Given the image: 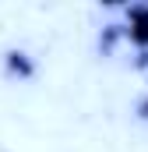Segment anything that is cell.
I'll return each mask as SVG.
<instances>
[{"label":"cell","instance_id":"1","mask_svg":"<svg viewBox=\"0 0 148 152\" xmlns=\"http://www.w3.org/2000/svg\"><path fill=\"white\" fill-rule=\"evenodd\" d=\"M123 14H127L123 36L131 39V46L148 50V4H134V7H127Z\"/></svg>","mask_w":148,"mask_h":152},{"label":"cell","instance_id":"2","mask_svg":"<svg viewBox=\"0 0 148 152\" xmlns=\"http://www.w3.org/2000/svg\"><path fill=\"white\" fill-rule=\"evenodd\" d=\"M7 71H11V75H18V78H28L36 67H32V60H28V53H25V50H11V53H7Z\"/></svg>","mask_w":148,"mask_h":152},{"label":"cell","instance_id":"3","mask_svg":"<svg viewBox=\"0 0 148 152\" xmlns=\"http://www.w3.org/2000/svg\"><path fill=\"white\" fill-rule=\"evenodd\" d=\"M141 117H148V99H145V103H141Z\"/></svg>","mask_w":148,"mask_h":152}]
</instances>
